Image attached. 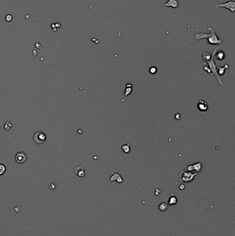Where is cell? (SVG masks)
Returning <instances> with one entry per match:
<instances>
[{
  "label": "cell",
  "instance_id": "1",
  "mask_svg": "<svg viewBox=\"0 0 235 236\" xmlns=\"http://www.w3.org/2000/svg\"><path fill=\"white\" fill-rule=\"evenodd\" d=\"M208 30L209 31V33H196V34L195 35V40L199 41L202 39H207L208 41L209 44H212V45L222 44V41L219 38L218 36H217L216 31L211 27H208Z\"/></svg>",
  "mask_w": 235,
  "mask_h": 236
},
{
  "label": "cell",
  "instance_id": "2",
  "mask_svg": "<svg viewBox=\"0 0 235 236\" xmlns=\"http://www.w3.org/2000/svg\"><path fill=\"white\" fill-rule=\"evenodd\" d=\"M216 53H217V50H216V49H214V51H213V53H212V56H211V58H210V59H209V60L207 61L206 62L203 63V64H208L209 68H210V70L212 71V72L214 73V75L217 76V81H218V82L219 83V84H221V86H223V82H222V81L221 80L220 77H219V75H218V73H217V72L216 65H215L214 62V55L216 54Z\"/></svg>",
  "mask_w": 235,
  "mask_h": 236
},
{
  "label": "cell",
  "instance_id": "3",
  "mask_svg": "<svg viewBox=\"0 0 235 236\" xmlns=\"http://www.w3.org/2000/svg\"><path fill=\"white\" fill-rule=\"evenodd\" d=\"M216 8H225V9H228L232 13H234L235 12V1L233 0H230V1H228L226 2L217 4L215 6Z\"/></svg>",
  "mask_w": 235,
  "mask_h": 236
},
{
  "label": "cell",
  "instance_id": "4",
  "mask_svg": "<svg viewBox=\"0 0 235 236\" xmlns=\"http://www.w3.org/2000/svg\"><path fill=\"white\" fill-rule=\"evenodd\" d=\"M46 140V134L41 131H37L33 135V140L37 144H41Z\"/></svg>",
  "mask_w": 235,
  "mask_h": 236
},
{
  "label": "cell",
  "instance_id": "5",
  "mask_svg": "<svg viewBox=\"0 0 235 236\" xmlns=\"http://www.w3.org/2000/svg\"><path fill=\"white\" fill-rule=\"evenodd\" d=\"M15 160L17 163H18L19 164L25 163L26 161L27 160L26 155L25 154V153H23L22 151L18 152L17 153H16V155H15Z\"/></svg>",
  "mask_w": 235,
  "mask_h": 236
},
{
  "label": "cell",
  "instance_id": "6",
  "mask_svg": "<svg viewBox=\"0 0 235 236\" xmlns=\"http://www.w3.org/2000/svg\"><path fill=\"white\" fill-rule=\"evenodd\" d=\"M179 6V2L178 0H168L167 2L163 4V6L165 7H170L173 9H177Z\"/></svg>",
  "mask_w": 235,
  "mask_h": 236
},
{
  "label": "cell",
  "instance_id": "7",
  "mask_svg": "<svg viewBox=\"0 0 235 236\" xmlns=\"http://www.w3.org/2000/svg\"><path fill=\"white\" fill-rule=\"evenodd\" d=\"M195 175H196V174L190 173H183V175H181V180L183 182H189L190 180H192L193 178H194Z\"/></svg>",
  "mask_w": 235,
  "mask_h": 236
},
{
  "label": "cell",
  "instance_id": "8",
  "mask_svg": "<svg viewBox=\"0 0 235 236\" xmlns=\"http://www.w3.org/2000/svg\"><path fill=\"white\" fill-rule=\"evenodd\" d=\"M197 107L200 111H205L208 110V104L203 100H199L198 104H197Z\"/></svg>",
  "mask_w": 235,
  "mask_h": 236
},
{
  "label": "cell",
  "instance_id": "9",
  "mask_svg": "<svg viewBox=\"0 0 235 236\" xmlns=\"http://www.w3.org/2000/svg\"><path fill=\"white\" fill-rule=\"evenodd\" d=\"M74 173H75V175H77L78 177L83 178L85 176V171L83 166H77L75 168Z\"/></svg>",
  "mask_w": 235,
  "mask_h": 236
},
{
  "label": "cell",
  "instance_id": "10",
  "mask_svg": "<svg viewBox=\"0 0 235 236\" xmlns=\"http://www.w3.org/2000/svg\"><path fill=\"white\" fill-rule=\"evenodd\" d=\"M177 201H178V200H177V197L174 195L173 194H170V197L168 200L169 205L171 206V207H174V206L177 204Z\"/></svg>",
  "mask_w": 235,
  "mask_h": 236
},
{
  "label": "cell",
  "instance_id": "11",
  "mask_svg": "<svg viewBox=\"0 0 235 236\" xmlns=\"http://www.w3.org/2000/svg\"><path fill=\"white\" fill-rule=\"evenodd\" d=\"M110 180L111 182L116 180V181L117 182H119V183H122V182H123V179H122L121 176H120V175H119V174H116V173H114L113 175L110 178Z\"/></svg>",
  "mask_w": 235,
  "mask_h": 236
},
{
  "label": "cell",
  "instance_id": "12",
  "mask_svg": "<svg viewBox=\"0 0 235 236\" xmlns=\"http://www.w3.org/2000/svg\"><path fill=\"white\" fill-rule=\"evenodd\" d=\"M168 208V204L165 203V202H161V203L159 205V211L162 212L167 211Z\"/></svg>",
  "mask_w": 235,
  "mask_h": 236
},
{
  "label": "cell",
  "instance_id": "13",
  "mask_svg": "<svg viewBox=\"0 0 235 236\" xmlns=\"http://www.w3.org/2000/svg\"><path fill=\"white\" fill-rule=\"evenodd\" d=\"M187 169L188 170H197V171H198V170H199L201 169V165H199H199H197V164H195V165L189 166L188 167H187Z\"/></svg>",
  "mask_w": 235,
  "mask_h": 236
},
{
  "label": "cell",
  "instance_id": "14",
  "mask_svg": "<svg viewBox=\"0 0 235 236\" xmlns=\"http://www.w3.org/2000/svg\"><path fill=\"white\" fill-rule=\"evenodd\" d=\"M130 144L128 143L127 144H126V145L122 146L121 148H122V150H124V153H129L130 151Z\"/></svg>",
  "mask_w": 235,
  "mask_h": 236
},
{
  "label": "cell",
  "instance_id": "15",
  "mask_svg": "<svg viewBox=\"0 0 235 236\" xmlns=\"http://www.w3.org/2000/svg\"><path fill=\"white\" fill-rule=\"evenodd\" d=\"M211 56H212V55H211ZM211 56H210V53H209L208 52H204L202 55L203 59H204V60H206V61L209 60V59L211 58Z\"/></svg>",
  "mask_w": 235,
  "mask_h": 236
},
{
  "label": "cell",
  "instance_id": "16",
  "mask_svg": "<svg viewBox=\"0 0 235 236\" xmlns=\"http://www.w3.org/2000/svg\"><path fill=\"white\" fill-rule=\"evenodd\" d=\"M6 170V166L3 164H0V175H2L4 174V173Z\"/></svg>",
  "mask_w": 235,
  "mask_h": 236
},
{
  "label": "cell",
  "instance_id": "17",
  "mask_svg": "<svg viewBox=\"0 0 235 236\" xmlns=\"http://www.w3.org/2000/svg\"><path fill=\"white\" fill-rule=\"evenodd\" d=\"M12 127V124H11L9 122H6L4 125V128L6 130H9L10 128Z\"/></svg>",
  "mask_w": 235,
  "mask_h": 236
},
{
  "label": "cell",
  "instance_id": "18",
  "mask_svg": "<svg viewBox=\"0 0 235 236\" xmlns=\"http://www.w3.org/2000/svg\"><path fill=\"white\" fill-rule=\"evenodd\" d=\"M225 56L224 53L223 52H220L219 53L218 55H217V57H218V59L219 58V59H221V60H222L223 59H224V57Z\"/></svg>",
  "mask_w": 235,
  "mask_h": 236
},
{
  "label": "cell",
  "instance_id": "19",
  "mask_svg": "<svg viewBox=\"0 0 235 236\" xmlns=\"http://www.w3.org/2000/svg\"><path fill=\"white\" fill-rule=\"evenodd\" d=\"M157 68H156V67H151V69H150V72H151V73H152V74H155V73L157 72Z\"/></svg>",
  "mask_w": 235,
  "mask_h": 236
},
{
  "label": "cell",
  "instance_id": "20",
  "mask_svg": "<svg viewBox=\"0 0 235 236\" xmlns=\"http://www.w3.org/2000/svg\"><path fill=\"white\" fill-rule=\"evenodd\" d=\"M49 188H50L52 191H54V190H55L57 188V186L55 185V184L53 183V184H51L50 186H49Z\"/></svg>",
  "mask_w": 235,
  "mask_h": 236
},
{
  "label": "cell",
  "instance_id": "21",
  "mask_svg": "<svg viewBox=\"0 0 235 236\" xmlns=\"http://www.w3.org/2000/svg\"><path fill=\"white\" fill-rule=\"evenodd\" d=\"M185 188V186L183 185V184H181L180 186H179V189L180 190H183Z\"/></svg>",
  "mask_w": 235,
  "mask_h": 236
},
{
  "label": "cell",
  "instance_id": "22",
  "mask_svg": "<svg viewBox=\"0 0 235 236\" xmlns=\"http://www.w3.org/2000/svg\"><path fill=\"white\" fill-rule=\"evenodd\" d=\"M167 236H169V235H167Z\"/></svg>",
  "mask_w": 235,
  "mask_h": 236
}]
</instances>
